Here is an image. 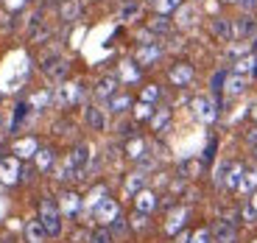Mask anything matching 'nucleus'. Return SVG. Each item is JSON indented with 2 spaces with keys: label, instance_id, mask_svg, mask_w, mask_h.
Masks as SVG:
<instances>
[{
  "label": "nucleus",
  "instance_id": "nucleus-18",
  "mask_svg": "<svg viewBox=\"0 0 257 243\" xmlns=\"http://www.w3.org/2000/svg\"><path fill=\"white\" fill-rule=\"evenodd\" d=\"M48 37H51V28H48V23L42 20V12H37L28 20V39H31V42H45Z\"/></svg>",
  "mask_w": 257,
  "mask_h": 243
},
{
  "label": "nucleus",
  "instance_id": "nucleus-32",
  "mask_svg": "<svg viewBox=\"0 0 257 243\" xmlns=\"http://www.w3.org/2000/svg\"><path fill=\"white\" fill-rule=\"evenodd\" d=\"M238 218H240L243 226H257V212H254V207L249 204V198H243V204L238 207Z\"/></svg>",
  "mask_w": 257,
  "mask_h": 243
},
{
  "label": "nucleus",
  "instance_id": "nucleus-41",
  "mask_svg": "<svg viewBox=\"0 0 257 243\" xmlns=\"http://www.w3.org/2000/svg\"><path fill=\"white\" fill-rule=\"evenodd\" d=\"M154 112H157V106H154V103H137V106H135V120H151V115H154Z\"/></svg>",
  "mask_w": 257,
  "mask_h": 243
},
{
  "label": "nucleus",
  "instance_id": "nucleus-33",
  "mask_svg": "<svg viewBox=\"0 0 257 243\" xmlns=\"http://www.w3.org/2000/svg\"><path fill=\"white\" fill-rule=\"evenodd\" d=\"M176 23H179L182 28L196 26V6H179L176 9Z\"/></svg>",
  "mask_w": 257,
  "mask_h": 243
},
{
  "label": "nucleus",
  "instance_id": "nucleus-53",
  "mask_svg": "<svg viewBox=\"0 0 257 243\" xmlns=\"http://www.w3.org/2000/svg\"><path fill=\"white\" fill-rule=\"evenodd\" d=\"M251 120H254V126H257V103L251 106Z\"/></svg>",
  "mask_w": 257,
  "mask_h": 243
},
{
  "label": "nucleus",
  "instance_id": "nucleus-47",
  "mask_svg": "<svg viewBox=\"0 0 257 243\" xmlns=\"http://www.w3.org/2000/svg\"><path fill=\"white\" fill-rule=\"evenodd\" d=\"M26 112H28V106H26V103H20L17 112H14V123H12V129H17V126H20V120L26 117Z\"/></svg>",
  "mask_w": 257,
  "mask_h": 243
},
{
  "label": "nucleus",
  "instance_id": "nucleus-43",
  "mask_svg": "<svg viewBox=\"0 0 257 243\" xmlns=\"http://www.w3.org/2000/svg\"><path fill=\"white\" fill-rule=\"evenodd\" d=\"M190 243H215V240H212L210 226H199L196 232H190Z\"/></svg>",
  "mask_w": 257,
  "mask_h": 243
},
{
  "label": "nucleus",
  "instance_id": "nucleus-51",
  "mask_svg": "<svg viewBox=\"0 0 257 243\" xmlns=\"http://www.w3.org/2000/svg\"><path fill=\"white\" fill-rule=\"evenodd\" d=\"M246 198H249V204L254 207V212H257V193H251V196H246Z\"/></svg>",
  "mask_w": 257,
  "mask_h": 243
},
{
  "label": "nucleus",
  "instance_id": "nucleus-42",
  "mask_svg": "<svg viewBox=\"0 0 257 243\" xmlns=\"http://www.w3.org/2000/svg\"><path fill=\"white\" fill-rule=\"evenodd\" d=\"M160 95H162L160 87H157V84H148V87H143L140 101H143V103H154V101H160Z\"/></svg>",
  "mask_w": 257,
  "mask_h": 243
},
{
  "label": "nucleus",
  "instance_id": "nucleus-37",
  "mask_svg": "<svg viewBox=\"0 0 257 243\" xmlns=\"http://www.w3.org/2000/svg\"><path fill=\"white\" fill-rule=\"evenodd\" d=\"M109 232H112V237H126L128 232H132V226H128V218L123 215V212L109 224Z\"/></svg>",
  "mask_w": 257,
  "mask_h": 243
},
{
  "label": "nucleus",
  "instance_id": "nucleus-52",
  "mask_svg": "<svg viewBox=\"0 0 257 243\" xmlns=\"http://www.w3.org/2000/svg\"><path fill=\"white\" fill-rule=\"evenodd\" d=\"M249 151H251V160L257 162V143H251V146H249Z\"/></svg>",
  "mask_w": 257,
  "mask_h": 243
},
{
  "label": "nucleus",
  "instance_id": "nucleus-28",
  "mask_svg": "<svg viewBox=\"0 0 257 243\" xmlns=\"http://www.w3.org/2000/svg\"><path fill=\"white\" fill-rule=\"evenodd\" d=\"M238 193H240V196H251V193H257V165L243 171L240 185H238Z\"/></svg>",
  "mask_w": 257,
  "mask_h": 243
},
{
  "label": "nucleus",
  "instance_id": "nucleus-55",
  "mask_svg": "<svg viewBox=\"0 0 257 243\" xmlns=\"http://www.w3.org/2000/svg\"><path fill=\"white\" fill-rule=\"evenodd\" d=\"M221 3H229V6H240V0H221Z\"/></svg>",
  "mask_w": 257,
  "mask_h": 243
},
{
  "label": "nucleus",
  "instance_id": "nucleus-6",
  "mask_svg": "<svg viewBox=\"0 0 257 243\" xmlns=\"http://www.w3.org/2000/svg\"><path fill=\"white\" fill-rule=\"evenodd\" d=\"M120 212H123V210H120V201H117V198H112V196H106L101 204L92 210V221H95L98 226H109L112 221L120 215Z\"/></svg>",
  "mask_w": 257,
  "mask_h": 243
},
{
  "label": "nucleus",
  "instance_id": "nucleus-20",
  "mask_svg": "<svg viewBox=\"0 0 257 243\" xmlns=\"http://www.w3.org/2000/svg\"><path fill=\"white\" fill-rule=\"evenodd\" d=\"M232 23H235V39H254V34H257L254 14H243V17L232 20Z\"/></svg>",
  "mask_w": 257,
  "mask_h": 243
},
{
  "label": "nucleus",
  "instance_id": "nucleus-10",
  "mask_svg": "<svg viewBox=\"0 0 257 243\" xmlns=\"http://www.w3.org/2000/svg\"><path fill=\"white\" fill-rule=\"evenodd\" d=\"M162 53H165V48L160 42H148V45H140L135 51V62L140 67H151V64H157L162 59Z\"/></svg>",
  "mask_w": 257,
  "mask_h": 243
},
{
  "label": "nucleus",
  "instance_id": "nucleus-4",
  "mask_svg": "<svg viewBox=\"0 0 257 243\" xmlns=\"http://www.w3.org/2000/svg\"><path fill=\"white\" fill-rule=\"evenodd\" d=\"M42 73H45L48 78H53V81H64L67 73H70V62H67L62 53H48V56L42 59Z\"/></svg>",
  "mask_w": 257,
  "mask_h": 243
},
{
  "label": "nucleus",
  "instance_id": "nucleus-30",
  "mask_svg": "<svg viewBox=\"0 0 257 243\" xmlns=\"http://www.w3.org/2000/svg\"><path fill=\"white\" fill-rule=\"evenodd\" d=\"M59 14H62L64 23H76V20L81 17V3H78V0H62Z\"/></svg>",
  "mask_w": 257,
  "mask_h": 243
},
{
  "label": "nucleus",
  "instance_id": "nucleus-9",
  "mask_svg": "<svg viewBox=\"0 0 257 243\" xmlns=\"http://www.w3.org/2000/svg\"><path fill=\"white\" fill-rule=\"evenodd\" d=\"M193 115L199 117L201 123H212L215 117H218V106H215V101H212L210 95H199V98H193Z\"/></svg>",
  "mask_w": 257,
  "mask_h": 243
},
{
  "label": "nucleus",
  "instance_id": "nucleus-5",
  "mask_svg": "<svg viewBox=\"0 0 257 243\" xmlns=\"http://www.w3.org/2000/svg\"><path fill=\"white\" fill-rule=\"evenodd\" d=\"M67 160H70V165H73L78 179H87V171H90V162H92V148L87 146V143H78V146L67 154Z\"/></svg>",
  "mask_w": 257,
  "mask_h": 243
},
{
  "label": "nucleus",
  "instance_id": "nucleus-39",
  "mask_svg": "<svg viewBox=\"0 0 257 243\" xmlns=\"http://www.w3.org/2000/svg\"><path fill=\"white\" fill-rule=\"evenodd\" d=\"M140 12H143V6L137 3V0H128L126 6L120 9V20L123 23H132V20H137L140 17Z\"/></svg>",
  "mask_w": 257,
  "mask_h": 243
},
{
  "label": "nucleus",
  "instance_id": "nucleus-12",
  "mask_svg": "<svg viewBox=\"0 0 257 243\" xmlns=\"http://www.w3.org/2000/svg\"><path fill=\"white\" fill-rule=\"evenodd\" d=\"M117 87H120L117 73H106V76H101L95 81V98H98V101H109V98L117 92Z\"/></svg>",
  "mask_w": 257,
  "mask_h": 243
},
{
  "label": "nucleus",
  "instance_id": "nucleus-7",
  "mask_svg": "<svg viewBox=\"0 0 257 243\" xmlns=\"http://www.w3.org/2000/svg\"><path fill=\"white\" fill-rule=\"evenodd\" d=\"M84 95V84H59L53 90V103L56 106H73Z\"/></svg>",
  "mask_w": 257,
  "mask_h": 243
},
{
  "label": "nucleus",
  "instance_id": "nucleus-40",
  "mask_svg": "<svg viewBox=\"0 0 257 243\" xmlns=\"http://www.w3.org/2000/svg\"><path fill=\"white\" fill-rule=\"evenodd\" d=\"M48 103H53V90H39L37 95H31V109H45Z\"/></svg>",
  "mask_w": 257,
  "mask_h": 243
},
{
  "label": "nucleus",
  "instance_id": "nucleus-35",
  "mask_svg": "<svg viewBox=\"0 0 257 243\" xmlns=\"http://www.w3.org/2000/svg\"><path fill=\"white\" fill-rule=\"evenodd\" d=\"M87 243H115V237H112L109 226H92L90 229V237H87Z\"/></svg>",
  "mask_w": 257,
  "mask_h": 243
},
{
  "label": "nucleus",
  "instance_id": "nucleus-16",
  "mask_svg": "<svg viewBox=\"0 0 257 243\" xmlns=\"http://www.w3.org/2000/svg\"><path fill=\"white\" fill-rule=\"evenodd\" d=\"M132 201H135V210H137V212H146V215L157 212V207H160V196H157L154 190H148V187L137 193V196L132 198Z\"/></svg>",
  "mask_w": 257,
  "mask_h": 243
},
{
  "label": "nucleus",
  "instance_id": "nucleus-34",
  "mask_svg": "<svg viewBox=\"0 0 257 243\" xmlns=\"http://www.w3.org/2000/svg\"><path fill=\"white\" fill-rule=\"evenodd\" d=\"M140 70H143V67L137 62H123L117 78H120V81H137V78H140Z\"/></svg>",
  "mask_w": 257,
  "mask_h": 243
},
{
  "label": "nucleus",
  "instance_id": "nucleus-1",
  "mask_svg": "<svg viewBox=\"0 0 257 243\" xmlns=\"http://www.w3.org/2000/svg\"><path fill=\"white\" fill-rule=\"evenodd\" d=\"M37 218H39V224H42V229H45L48 237H62L64 235V215H62V210H59V201H53L51 196L39 198Z\"/></svg>",
  "mask_w": 257,
  "mask_h": 243
},
{
  "label": "nucleus",
  "instance_id": "nucleus-3",
  "mask_svg": "<svg viewBox=\"0 0 257 243\" xmlns=\"http://www.w3.org/2000/svg\"><path fill=\"white\" fill-rule=\"evenodd\" d=\"M187 218H190V207H185V204H176V207H171V210H168L165 224H162V232H165L168 237H176L179 232H185Z\"/></svg>",
  "mask_w": 257,
  "mask_h": 243
},
{
  "label": "nucleus",
  "instance_id": "nucleus-44",
  "mask_svg": "<svg viewBox=\"0 0 257 243\" xmlns=\"http://www.w3.org/2000/svg\"><path fill=\"white\" fill-rule=\"evenodd\" d=\"M154 6H157V14H165L168 17L171 12H176V9L182 6V0H157Z\"/></svg>",
  "mask_w": 257,
  "mask_h": 243
},
{
  "label": "nucleus",
  "instance_id": "nucleus-24",
  "mask_svg": "<svg viewBox=\"0 0 257 243\" xmlns=\"http://www.w3.org/2000/svg\"><path fill=\"white\" fill-rule=\"evenodd\" d=\"M232 73L246 76V78H257V56H254V53H246V56H240L238 62L232 64Z\"/></svg>",
  "mask_w": 257,
  "mask_h": 243
},
{
  "label": "nucleus",
  "instance_id": "nucleus-25",
  "mask_svg": "<svg viewBox=\"0 0 257 243\" xmlns=\"http://www.w3.org/2000/svg\"><path fill=\"white\" fill-rule=\"evenodd\" d=\"M53 179H56V182H62V185H70V182H76V179H78L67 157H64L62 162H56V165H53Z\"/></svg>",
  "mask_w": 257,
  "mask_h": 243
},
{
  "label": "nucleus",
  "instance_id": "nucleus-8",
  "mask_svg": "<svg viewBox=\"0 0 257 243\" xmlns=\"http://www.w3.org/2000/svg\"><path fill=\"white\" fill-rule=\"evenodd\" d=\"M59 210H62L64 218H78L84 210V196H78L76 190H64L59 196Z\"/></svg>",
  "mask_w": 257,
  "mask_h": 243
},
{
  "label": "nucleus",
  "instance_id": "nucleus-38",
  "mask_svg": "<svg viewBox=\"0 0 257 243\" xmlns=\"http://www.w3.org/2000/svg\"><path fill=\"white\" fill-rule=\"evenodd\" d=\"M128 226H132V232H143L151 226V215H146V212H132V218H128Z\"/></svg>",
  "mask_w": 257,
  "mask_h": 243
},
{
  "label": "nucleus",
  "instance_id": "nucleus-2",
  "mask_svg": "<svg viewBox=\"0 0 257 243\" xmlns=\"http://www.w3.org/2000/svg\"><path fill=\"white\" fill-rule=\"evenodd\" d=\"M212 232V240L215 243H240V218L238 212L232 215H224V218H215L210 226Z\"/></svg>",
  "mask_w": 257,
  "mask_h": 243
},
{
  "label": "nucleus",
  "instance_id": "nucleus-36",
  "mask_svg": "<svg viewBox=\"0 0 257 243\" xmlns=\"http://www.w3.org/2000/svg\"><path fill=\"white\" fill-rule=\"evenodd\" d=\"M168 123H171V109L160 106L154 115H151V129H154V132H162V129H168Z\"/></svg>",
  "mask_w": 257,
  "mask_h": 243
},
{
  "label": "nucleus",
  "instance_id": "nucleus-27",
  "mask_svg": "<svg viewBox=\"0 0 257 243\" xmlns=\"http://www.w3.org/2000/svg\"><path fill=\"white\" fill-rule=\"evenodd\" d=\"M106 106H109L112 115H126L128 106H132V95H128V92H115V95L106 101Z\"/></svg>",
  "mask_w": 257,
  "mask_h": 243
},
{
  "label": "nucleus",
  "instance_id": "nucleus-11",
  "mask_svg": "<svg viewBox=\"0 0 257 243\" xmlns=\"http://www.w3.org/2000/svg\"><path fill=\"white\" fill-rule=\"evenodd\" d=\"M20 173H23V162L17 157H6L0 160V185H17L20 182Z\"/></svg>",
  "mask_w": 257,
  "mask_h": 243
},
{
  "label": "nucleus",
  "instance_id": "nucleus-31",
  "mask_svg": "<svg viewBox=\"0 0 257 243\" xmlns=\"http://www.w3.org/2000/svg\"><path fill=\"white\" fill-rule=\"evenodd\" d=\"M146 151H148V146H146L143 137H128V143L123 146V154H126L128 160H140Z\"/></svg>",
  "mask_w": 257,
  "mask_h": 243
},
{
  "label": "nucleus",
  "instance_id": "nucleus-29",
  "mask_svg": "<svg viewBox=\"0 0 257 243\" xmlns=\"http://www.w3.org/2000/svg\"><path fill=\"white\" fill-rule=\"evenodd\" d=\"M34 165H37V171H53V165H56V154H53V148H39L37 157H34Z\"/></svg>",
  "mask_w": 257,
  "mask_h": 243
},
{
  "label": "nucleus",
  "instance_id": "nucleus-45",
  "mask_svg": "<svg viewBox=\"0 0 257 243\" xmlns=\"http://www.w3.org/2000/svg\"><path fill=\"white\" fill-rule=\"evenodd\" d=\"M117 135H120V137H126V140H128V137H137L135 135V123H117Z\"/></svg>",
  "mask_w": 257,
  "mask_h": 243
},
{
  "label": "nucleus",
  "instance_id": "nucleus-21",
  "mask_svg": "<svg viewBox=\"0 0 257 243\" xmlns=\"http://www.w3.org/2000/svg\"><path fill=\"white\" fill-rule=\"evenodd\" d=\"M23 243H48V235L39 224V218H28L23 226Z\"/></svg>",
  "mask_w": 257,
  "mask_h": 243
},
{
  "label": "nucleus",
  "instance_id": "nucleus-13",
  "mask_svg": "<svg viewBox=\"0 0 257 243\" xmlns=\"http://www.w3.org/2000/svg\"><path fill=\"white\" fill-rule=\"evenodd\" d=\"M193 76H196V70H193V64L187 62H176L171 70H168V81L174 84V87H187V84L193 81Z\"/></svg>",
  "mask_w": 257,
  "mask_h": 243
},
{
  "label": "nucleus",
  "instance_id": "nucleus-46",
  "mask_svg": "<svg viewBox=\"0 0 257 243\" xmlns=\"http://www.w3.org/2000/svg\"><path fill=\"white\" fill-rule=\"evenodd\" d=\"M224 81H226V73H215V76H212V92L224 90Z\"/></svg>",
  "mask_w": 257,
  "mask_h": 243
},
{
  "label": "nucleus",
  "instance_id": "nucleus-54",
  "mask_svg": "<svg viewBox=\"0 0 257 243\" xmlns=\"http://www.w3.org/2000/svg\"><path fill=\"white\" fill-rule=\"evenodd\" d=\"M20 3H26V0H9V6H12V9H17Z\"/></svg>",
  "mask_w": 257,
  "mask_h": 243
},
{
  "label": "nucleus",
  "instance_id": "nucleus-48",
  "mask_svg": "<svg viewBox=\"0 0 257 243\" xmlns=\"http://www.w3.org/2000/svg\"><path fill=\"white\" fill-rule=\"evenodd\" d=\"M240 9H243L246 14H251V12H257V0H240Z\"/></svg>",
  "mask_w": 257,
  "mask_h": 243
},
{
  "label": "nucleus",
  "instance_id": "nucleus-50",
  "mask_svg": "<svg viewBox=\"0 0 257 243\" xmlns=\"http://www.w3.org/2000/svg\"><path fill=\"white\" fill-rule=\"evenodd\" d=\"M174 243H190V232H179V235L174 237Z\"/></svg>",
  "mask_w": 257,
  "mask_h": 243
},
{
  "label": "nucleus",
  "instance_id": "nucleus-49",
  "mask_svg": "<svg viewBox=\"0 0 257 243\" xmlns=\"http://www.w3.org/2000/svg\"><path fill=\"white\" fill-rule=\"evenodd\" d=\"M0 243H23V237H17V235H12V232H6V235L0 237Z\"/></svg>",
  "mask_w": 257,
  "mask_h": 243
},
{
  "label": "nucleus",
  "instance_id": "nucleus-14",
  "mask_svg": "<svg viewBox=\"0 0 257 243\" xmlns=\"http://www.w3.org/2000/svg\"><path fill=\"white\" fill-rule=\"evenodd\" d=\"M210 31L218 42H232L235 39V23L226 17H212L210 20Z\"/></svg>",
  "mask_w": 257,
  "mask_h": 243
},
{
  "label": "nucleus",
  "instance_id": "nucleus-15",
  "mask_svg": "<svg viewBox=\"0 0 257 243\" xmlns=\"http://www.w3.org/2000/svg\"><path fill=\"white\" fill-rule=\"evenodd\" d=\"M37 151H39L37 137H23V140H17V143L12 146V157H17L20 162L34 160V157H37Z\"/></svg>",
  "mask_w": 257,
  "mask_h": 243
},
{
  "label": "nucleus",
  "instance_id": "nucleus-17",
  "mask_svg": "<svg viewBox=\"0 0 257 243\" xmlns=\"http://www.w3.org/2000/svg\"><path fill=\"white\" fill-rule=\"evenodd\" d=\"M146 187H148V173L137 171V168H135L132 173H128V176H126V182H123V193H126L128 198H135L137 193H140V190H146Z\"/></svg>",
  "mask_w": 257,
  "mask_h": 243
},
{
  "label": "nucleus",
  "instance_id": "nucleus-19",
  "mask_svg": "<svg viewBox=\"0 0 257 243\" xmlns=\"http://www.w3.org/2000/svg\"><path fill=\"white\" fill-rule=\"evenodd\" d=\"M246 165L238 160H232L229 168H226V176H224V185H221V190H229V193H238V185H240V176H243Z\"/></svg>",
  "mask_w": 257,
  "mask_h": 243
},
{
  "label": "nucleus",
  "instance_id": "nucleus-23",
  "mask_svg": "<svg viewBox=\"0 0 257 243\" xmlns=\"http://www.w3.org/2000/svg\"><path fill=\"white\" fill-rule=\"evenodd\" d=\"M249 81H251V78L238 76V73H229V76H226V81H224V92L229 98H238V95H243V92L249 90Z\"/></svg>",
  "mask_w": 257,
  "mask_h": 243
},
{
  "label": "nucleus",
  "instance_id": "nucleus-22",
  "mask_svg": "<svg viewBox=\"0 0 257 243\" xmlns=\"http://www.w3.org/2000/svg\"><path fill=\"white\" fill-rule=\"evenodd\" d=\"M84 120H87L90 132H106V109L87 106V109H84Z\"/></svg>",
  "mask_w": 257,
  "mask_h": 243
},
{
  "label": "nucleus",
  "instance_id": "nucleus-26",
  "mask_svg": "<svg viewBox=\"0 0 257 243\" xmlns=\"http://www.w3.org/2000/svg\"><path fill=\"white\" fill-rule=\"evenodd\" d=\"M171 31H174V23H171L165 14H157L154 20H148V34H151V37H168Z\"/></svg>",
  "mask_w": 257,
  "mask_h": 243
}]
</instances>
